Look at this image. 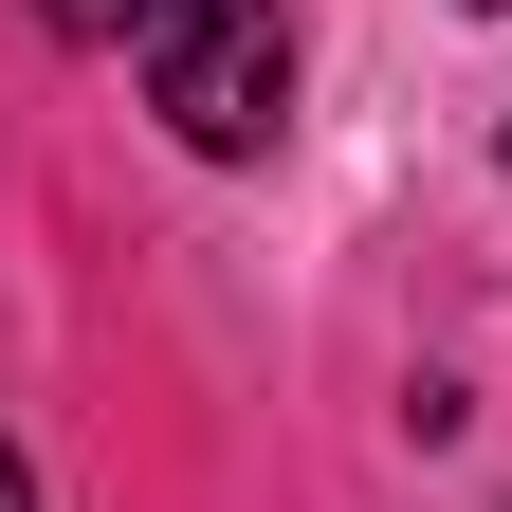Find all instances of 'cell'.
<instances>
[{
    "label": "cell",
    "mask_w": 512,
    "mask_h": 512,
    "mask_svg": "<svg viewBox=\"0 0 512 512\" xmlns=\"http://www.w3.org/2000/svg\"><path fill=\"white\" fill-rule=\"evenodd\" d=\"M147 92H165V128L183 147H275V110H293V19L275 0H165L147 19Z\"/></svg>",
    "instance_id": "1"
},
{
    "label": "cell",
    "mask_w": 512,
    "mask_h": 512,
    "mask_svg": "<svg viewBox=\"0 0 512 512\" xmlns=\"http://www.w3.org/2000/svg\"><path fill=\"white\" fill-rule=\"evenodd\" d=\"M37 19H55V37H147L165 0H37Z\"/></svg>",
    "instance_id": "2"
},
{
    "label": "cell",
    "mask_w": 512,
    "mask_h": 512,
    "mask_svg": "<svg viewBox=\"0 0 512 512\" xmlns=\"http://www.w3.org/2000/svg\"><path fill=\"white\" fill-rule=\"evenodd\" d=\"M0 512H37V476H19V439H0Z\"/></svg>",
    "instance_id": "3"
}]
</instances>
